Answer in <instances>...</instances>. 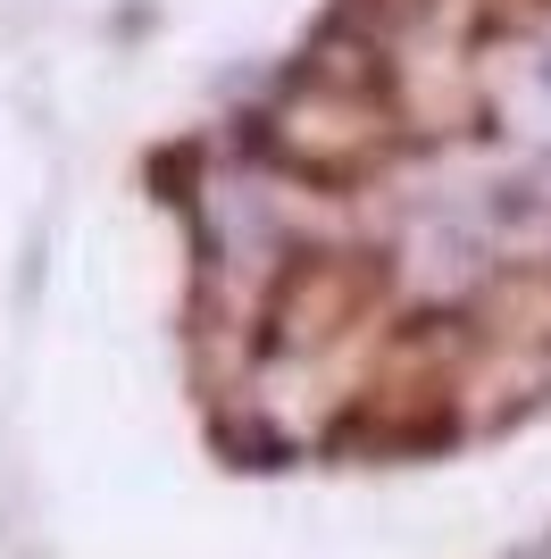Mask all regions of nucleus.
<instances>
[{
    "label": "nucleus",
    "mask_w": 551,
    "mask_h": 559,
    "mask_svg": "<svg viewBox=\"0 0 551 559\" xmlns=\"http://www.w3.org/2000/svg\"><path fill=\"white\" fill-rule=\"evenodd\" d=\"M418 117V93L401 75V50L385 34H367L360 17H343L259 117L268 159L301 185H360L401 151V126Z\"/></svg>",
    "instance_id": "f257e3e1"
},
{
    "label": "nucleus",
    "mask_w": 551,
    "mask_h": 559,
    "mask_svg": "<svg viewBox=\"0 0 551 559\" xmlns=\"http://www.w3.org/2000/svg\"><path fill=\"white\" fill-rule=\"evenodd\" d=\"M392 301V276L376 251H301L268 293V318H259V343L276 359L293 350H326L343 343L351 326H367L376 309Z\"/></svg>",
    "instance_id": "7ed1b4c3"
},
{
    "label": "nucleus",
    "mask_w": 551,
    "mask_h": 559,
    "mask_svg": "<svg viewBox=\"0 0 551 559\" xmlns=\"http://www.w3.org/2000/svg\"><path fill=\"white\" fill-rule=\"evenodd\" d=\"M468 393H477V326L468 318H410L360 376L351 409L335 418V451H367V460L435 451L468 426Z\"/></svg>",
    "instance_id": "f03ea898"
}]
</instances>
